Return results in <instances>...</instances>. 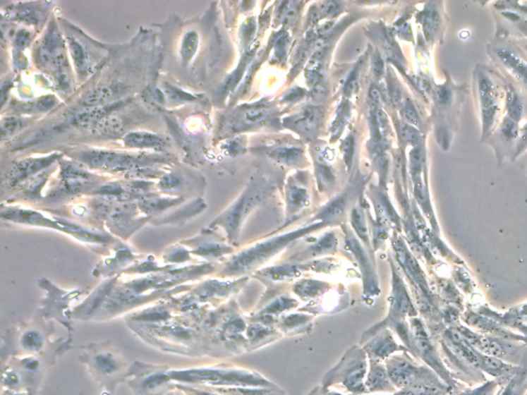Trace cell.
Returning a JSON list of instances; mask_svg holds the SVG:
<instances>
[{"label": "cell", "instance_id": "obj_1", "mask_svg": "<svg viewBox=\"0 0 527 395\" xmlns=\"http://www.w3.org/2000/svg\"><path fill=\"white\" fill-rule=\"evenodd\" d=\"M84 349L86 352L80 360L88 365L90 374L104 389L105 394L114 395L118 384L128 379L130 365L109 343L92 344Z\"/></svg>", "mask_w": 527, "mask_h": 395}, {"label": "cell", "instance_id": "obj_2", "mask_svg": "<svg viewBox=\"0 0 527 395\" xmlns=\"http://www.w3.org/2000/svg\"><path fill=\"white\" fill-rule=\"evenodd\" d=\"M66 46L57 25L52 23L35 51L38 66L51 71L58 87L65 92L71 91L73 85Z\"/></svg>", "mask_w": 527, "mask_h": 395}, {"label": "cell", "instance_id": "obj_3", "mask_svg": "<svg viewBox=\"0 0 527 395\" xmlns=\"http://www.w3.org/2000/svg\"><path fill=\"white\" fill-rule=\"evenodd\" d=\"M271 190V186L262 177L253 179L241 197L221 217H217L212 226H219L225 229L230 241H235L238 237L240 226L244 219L255 206L261 204L269 196Z\"/></svg>", "mask_w": 527, "mask_h": 395}, {"label": "cell", "instance_id": "obj_4", "mask_svg": "<svg viewBox=\"0 0 527 395\" xmlns=\"http://www.w3.org/2000/svg\"><path fill=\"white\" fill-rule=\"evenodd\" d=\"M174 382L188 386H239L255 384V378L239 370H222L217 367L169 370Z\"/></svg>", "mask_w": 527, "mask_h": 395}, {"label": "cell", "instance_id": "obj_5", "mask_svg": "<svg viewBox=\"0 0 527 395\" xmlns=\"http://www.w3.org/2000/svg\"><path fill=\"white\" fill-rule=\"evenodd\" d=\"M322 226V224L311 226L310 228L303 229V230L297 231V232L275 238V239L270 240V241L265 242V243L260 244V245L248 249V250L243 251V253H240V255L229 262L225 270H224V274L228 276H234L250 270V269L255 268V266L263 262L264 260L272 257L280 249L288 245L289 242L297 239L300 236L307 234V233L310 232L314 229L320 228Z\"/></svg>", "mask_w": 527, "mask_h": 395}, {"label": "cell", "instance_id": "obj_6", "mask_svg": "<svg viewBox=\"0 0 527 395\" xmlns=\"http://www.w3.org/2000/svg\"><path fill=\"white\" fill-rule=\"evenodd\" d=\"M491 74L487 68L481 66H477L475 73V92L479 101L483 140L490 135L493 127L497 125L501 111L499 87Z\"/></svg>", "mask_w": 527, "mask_h": 395}, {"label": "cell", "instance_id": "obj_7", "mask_svg": "<svg viewBox=\"0 0 527 395\" xmlns=\"http://www.w3.org/2000/svg\"><path fill=\"white\" fill-rule=\"evenodd\" d=\"M155 156H136L111 150H88L78 154V159L93 169L111 172H141L152 166Z\"/></svg>", "mask_w": 527, "mask_h": 395}, {"label": "cell", "instance_id": "obj_8", "mask_svg": "<svg viewBox=\"0 0 527 395\" xmlns=\"http://www.w3.org/2000/svg\"><path fill=\"white\" fill-rule=\"evenodd\" d=\"M465 96V90L463 86H456L453 84L448 76L447 82L443 85H438L434 90V100L439 120L442 121L443 126L439 130V142L444 148L445 145V123H447V131L450 138H452V132L454 131L455 125L459 123V109Z\"/></svg>", "mask_w": 527, "mask_h": 395}, {"label": "cell", "instance_id": "obj_9", "mask_svg": "<svg viewBox=\"0 0 527 395\" xmlns=\"http://www.w3.org/2000/svg\"><path fill=\"white\" fill-rule=\"evenodd\" d=\"M128 379L136 395H166L176 387L167 367L136 363L130 367Z\"/></svg>", "mask_w": 527, "mask_h": 395}, {"label": "cell", "instance_id": "obj_10", "mask_svg": "<svg viewBox=\"0 0 527 395\" xmlns=\"http://www.w3.org/2000/svg\"><path fill=\"white\" fill-rule=\"evenodd\" d=\"M274 116L273 107L269 103H255L248 107H239L237 111L231 114L226 123V129L231 133L246 131L253 128L266 125L269 120Z\"/></svg>", "mask_w": 527, "mask_h": 395}, {"label": "cell", "instance_id": "obj_11", "mask_svg": "<svg viewBox=\"0 0 527 395\" xmlns=\"http://www.w3.org/2000/svg\"><path fill=\"white\" fill-rule=\"evenodd\" d=\"M490 51L495 59L527 89V61L518 53L517 49L507 42H495Z\"/></svg>", "mask_w": 527, "mask_h": 395}, {"label": "cell", "instance_id": "obj_12", "mask_svg": "<svg viewBox=\"0 0 527 395\" xmlns=\"http://www.w3.org/2000/svg\"><path fill=\"white\" fill-rule=\"evenodd\" d=\"M61 183L57 188L59 195H76L91 188L96 181L84 167L73 163L61 164Z\"/></svg>", "mask_w": 527, "mask_h": 395}, {"label": "cell", "instance_id": "obj_13", "mask_svg": "<svg viewBox=\"0 0 527 395\" xmlns=\"http://www.w3.org/2000/svg\"><path fill=\"white\" fill-rule=\"evenodd\" d=\"M59 158L60 154H53L42 158H29L18 162L8 172L6 183L10 186H21L38 173L49 169Z\"/></svg>", "mask_w": 527, "mask_h": 395}, {"label": "cell", "instance_id": "obj_14", "mask_svg": "<svg viewBox=\"0 0 527 395\" xmlns=\"http://www.w3.org/2000/svg\"><path fill=\"white\" fill-rule=\"evenodd\" d=\"M324 121V111L317 107H308L300 114L284 120L286 127L304 138H311L320 130Z\"/></svg>", "mask_w": 527, "mask_h": 395}, {"label": "cell", "instance_id": "obj_15", "mask_svg": "<svg viewBox=\"0 0 527 395\" xmlns=\"http://www.w3.org/2000/svg\"><path fill=\"white\" fill-rule=\"evenodd\" d=\"M67 48L73 58L76 73L80 78H86L93 71L94 60L89 47L76 35H67Z\"/></svg>", "mask_w": 527, "mask_h": 395}, {"label": "cell", "instance_id": "obj_16", "mask_svg": "<svg viewBox=\"0 0 527 395\" xmlns=\"http://www.w3.org/2000/svg\"><path fill=\"white\" fill-rule=\"evenodd\" d=\"M390 379L398 387L406 388L416 381L428 377V372H423L412 363L404 359H394L389 365Z\"/></svg>", "mask_w": 527, "mask_h": 395}, {"label": "cell", "instance_id": "obj_17", "mask_svg": "<svg viewBox=\"0 0 527 395\" xmlns=\"http://www.w3.org/2000/svg\"><path fill=\"white\" fill-rule=\"evenodd\" d=\"M18 345L26 356H38L47 347V334L37 325H27L20 331Z\"/></svg>", "mask_w": 527, "mask_h": 395}, {"label": "cell", "instance_id": "obj_18", "mask_svg": "<svg viewBox=\"0 0 527 395\" xmlns=\"http://www.w3.org/2000/svg\"><path fill=\"white\" fill-rule=\"evenodd\" d=\"M417 19L423 26V33L428 42H436L443 29V17H442V11L440 10L438 4H435V2L428 4L425 10L419 13Z\"/></svg>", "mask_w": 527, "mask_h": 395}, {"label": "cell", "instance_id": "obj_19", "mask_svg": "<svg viewBox=\"0 0 527 395\" xmlns=\"http://www.w3.org/2000/svg\"><path fill=\"white\" fill-rule=\"evenodd\" d=\"M126 147L130 148H155V150H162L166 145L165 140L160 135L151 133V132L136 131L126 134L123 138Z\"/></svg>", "mask_w": 527, "mask_h": 395}, {"label": "cell", "instance_id": "obj_20", "mask_svg": "<svg viewBox=\"0 0 527 395\" xmlns=\"http://www.w3.org/2000/svg\"><path fill=\"white\" fill-rule=\"evenodd\" d=\"M449 387L432 377H425L404 389L401 395H446Z\"/></svg>", "mask_w": 527, "mask_h": 395}, {"label": "cell", "instance_id": "obj_21", "mask_svg": "<svg viewBox=\"0 0 527 395\" xmlns=\"http://www.w3.org/2000/svg\"><path fill=\"white\" fill-rule=\"evenodd\" d=\"M121 93L119 86H100L90 91L83 104L85 107H100L111 104V101Z\"/></svg>", "mask_w": 527, "mask_h": 395}, {"label": "cell", "instance_id": "obj_22", "mask_svg": "<svg viewBox=\"0 0 527 395\" xmlns=\"http://www.w3.org/2000/svg\"><path fill=\"white\" fill-rule=\"evenodd\" d=\"M351 190H347L340 196L336 197L333 201L320 211V215L316 219H322V221L332 222L339 221L344 217L345 211L349 207V200H351Z\"/></svg>", "mask_w": 527, "mask_h": 395}, {"label": "cell", "instance_id": "obj_23", "mask_svg": "<svg viewBox=\"0 0 527 395\" xmlns=\"http://www.w3.org/2000/svg\"><path fill=\"white\" fill-rule=\"evenodd\" d=\"M286 203L288 215H296L309 203V194L304 186L297 183H289L286 186Z\"/></svg>", "mask_w": 527, "mask_h": 395}, {"label": "cell", "instance_id": "obj_24", "mask_svg": "<svg viewBox=\"0 0 527 395\" xmlns=\"http://www.w3.org/2000/svg\"><path fill=\"white\" fill-rule=\"evenodd\" d=\"M267 154H268L269 158L277 161V163L288 166L299 165L304 160L303 150L300 147H293V145H284V147L271 148Z\"/></svg>", "mask_w": 527, "mask_h": 395}, {"label": "cell", "instance_id": "obj_25", "mask_svg": "<svg viewBox=\"0 0 527 395\" xmlns=\"http://www.w3.org/2000/svg\"><path fill=\"white\" fill-rule=\"evenodd\" d=\"M506 109L508 118L517 123L522 120L526 111L523 98L518 93L517 89L511 84H507L506 86Z\"/></svg>", "mask_w": 527, "mask_h": 395}, {"label": "cell", "instance_id": "obj_26", "mask_svg": "<svg viewBox=\"0 0 527 395\" xmlns=\"http://www.w3.org/2000/svg\"><path fill=\"white\" fill-rule=\"evenodd\" d=\"M124 121L118 116H114L113 114L105 116L99 122L93 126V130L100 135L116 138L122 135L124 132Z\"/></svg>", "mask_w": 527, "mask_h": 395}, {"label": "cell", "instance_id": "obj_27", "mask_svg": "<svg viewBox=\"0 0 527 395\" xmlns=\"http://www.w3.org/2000/svg\"><path fill=\"white\" fill-rule=\"evenodd\" d=\"M519 134L518 123L506 116L497 131V143L501 147H512L514 143H517Z\"/></svg>", "mask_w": 527, "mask_h": 395}, {"label": "cell", "instance_id": "obj_28", "mask_svg": "<svg viewBox=\"0 0 527 395\" xmlns=\"http://www.w3.org/2000/svg\"><path fill=\"white\" fill-rule=\"evenodd\" d=\"M199 44H200V37L197 31L190 30L183 35L179 51H181V57L185 64L192 61L198 51Z\"/></svg>", "mask_w": 527, "mask_h": 395}, {"label": "cell", "instance_id": "obj_29", "mask_svg": "<svg viewBox=\"0 0 527 395\" xmlns=\"http://www.w3.org/2000/svg\"><path fill=\"white\" fill-rule=\"evenodd\" d=\"M193 255H199V257H205V259H217V257H222V255L230 253V249L228 247L219 245V244L214 243H203L198 244V245H193L192 250H190Z\"/></svg>", "mask_w": 527, "mask_h": 395}, {"label": "cell", "instance_id": "obj_30", "mask_svg": "<svg viewBox=\"0 0 527 395\" xmlns=\"http://www.w3.org/2000/svg\"><path fill=\"white\" fill-rule=\"evenodd\" d=\"M253 53H248L244 55L243 59L240 62L239 66L237 67L236 71H234L231 75H229L226 78L224 84L222 85L221 92L223 94L228 93L233 87H236L240 80H241L242 75H243L244 71H246V67H248V63H250L251 58H253Z\"/></svg>", "mask_w": 527, "mask_h": 395}, {"label": "cell", "instance_id": "obj_31", "mask_svg": "<svg viewBox=\"0 0 527 395\" xmlns=\"http://www.w3.org/2000/svg\"><path fill=\"white\" fill-rule=\"evenodd\" d=\"M396 343L394 342L392 336L387 334V336H380V339L374 341V342L369 346V350L370 352L377 356V358H387V356H389V353H392V352L396 350Z\"/></svg>", "mask_w": 527, "mask_h": 395}, {"label": "cell", "instance_id": "obj_32", "mask_svg": "<svg viewBox=\"0 0 527 395\" xmlns=\"http://www.w3.org/2000/svg\"><path fill=\"white\" fill-rule=\"evenodd\" d=\"M179 199H160V198H149V199H145L140 205L143 210L145 213H158L161 212L166 208L170 207V206L174 205Z\"/></svg>", "mask_w": 527, "mask_h": 395}, {"label": "cell", "instance_id": "obj_33", "mask_svg": "<svg viewBox=\"0 0 527 395\" xmlns=\"http://www.w3.org/2000/svg\"><path fill=\"white\" fill-rule=\"evenodd\" d=\"M164 262L168 265H178L192 260L190 249L183 246H174L164 253Z\"/></svg>", "mask_w": 527, "mask_h": 395}, {"label": "cell", "instance_id": "obj_34", "mask_svg": "<svg viewBox=\"0 0 527 395\" xmlns=\"http://www.w3.org/2000/svg\"><path fill=\"white\" fill-rule=\"evenodd\" d=\"M527 391V375L517 374L512 377L508 385L499 395H526Z\"/></svg>", "mask_w": 527, "mask_h": 395}, {"label": "cell", "instance_id": "obj_35", "mask_svg": "<svg viewBox=\"0 0 527 395\" xmlns=\"http://www.w3.org/2000/svg\"><path fill=\"white\" fill-rule=\"evenodd\" d=\"M367 384L372 390H385L387 389V387H389L387 372L381 367H375V369L372 370Z\"/></svg>", "mask_w": 527, "mask_h": 395}, {"label": "cell", "instance_id": "obj_36", "mask_svg": "<svg viewBox=\"0 0 527 395\" xmlns=\"http://www.w3.org/2000/svg\"><path fill=\"white\" fill-rule=\"evenodd\" d=\"M401 114H402L404 120L407 122L408 125L413 126V127L420 125V116H419L418 111H417L411 99L406 98L403 101L402 105H401Z\"/></svg>", "mask_w": 527, "mask_h": 395}, {"label": "cell", "instance_id": "obj_37", "mask_svg": "<svg viewBox=\"0 0 527 395\" xmlns=\"http://www.w3.org/2000/svg\"><path fill=\"white\" fill-rule=\"evenodd\" d=\"M480 367H483L484 370H487L488 372L495 375V376H499V375H504L510 372V369L504 363H502L497 358H493V356L482 358L481 361H480Z\"/></svg>", "mask_w": 527, "mask_h": 395}, {"label": "cell", "instance_id": "obj_38", "mask_svg": "<svg viewBox=\"0 0 527 395\" xmlns=\"http://www.w3.org/2000/svg\"><path fill=\"white\" fill-rule=\"evenodd\" d=\"M316 175H317L318 183L322 188H329L335 183V174H334L333 169L327 165L326 162L318 164L316 168Z\"/></svg>", "mask_w": 527, "mask_h": 395}, {"label": "cell", "instance_id": "obj_39", "mask_svg": "<svg viewBox=\"0 0 527 395\" xmlns=\"http://www.w3.org/2000/svg\"><path fill=\"white\" fill-rule=\"evenodd\" d=\"M26 125L25 121L18 116H10L2 120L1 136L2 139L15 134Z\"/></svg>", "mask_w": 527, "mask_h": 395}, {"label": "cell", "instance_id": "obj_40", "mask_svg": "<svg viewBox=\"0 0 527 395\" xmlns=\"http://www.w3.org/2000/svg\"><path fill=\"white\" fill-rule=\"evenodd\" d=\"M401 137L407 145H412L414 147H420L421 134L413 126L405 123L401 129Z\"/></svg>", "mask_w": 527, "mask_h": 395}, {"label": "cell", "instance_id": "obj_41", "mask_svg": "<svg viewBox=\"0 0 527 395\" xmlns=\"http://www.w3.org/2000/svg\"><path fill=\"white\" fill-rule=\"evenodd\" d=\"M351 224L358 235L363 239L367 240V224H365V213L361 208L356 207L351 212Z\"/></svg>", "mask_w": 527, "mask_h": 395}, {"label": "cell", "instance_id": "obj_42", "mask_svg": "<svg viewBox=\"0 0 527 395\" xmlns=\"http://www.w3.org/2000/svg\"><path fill=\"white\" fill-rule=\"evenodd\" d=\"M354 147H356V140L352 135L347 136L341 143V152H343L344 162L346 164L347 169H351L352 161H353Z\"/></svg>", "mask_w": 527, "mask_h": 395}, {"label": "cell", "instance_id": "obj_43", "mask_svg": "<svg viewBox=\"0 0 527 395\" xmlns=\"http://www.w3.org/2000/svg\"><path fill=\"white\" fill-rule=\"evenodd\" d=\"M361 69H362V61L360 62V64L356 65L353 71L349 74L344 87L345 95L351 96L352 94L358 91Z\"/></svg>", "mask_w": 527, "mask_h": 395}, {"label": "cell", "instance_id": "obj_44", "mask_svg": "<svg viewBox=\"0 0 527 395\" xmlns=\"http://www.w3.org/2000/svg\"><path fill=\"white\" fill-rule=\"evenodd\" d=\"M183 185V178L176 173L164 175L161 181H159L158 188L163 190H177L179 186Z\"/></svg>", "mask_w": 527, "mask_h": 395}, {"label": "cell", "instance_id": "obj_45", "mask_svg": "<svg viewBox=\"0 0 527 395\" xmlns=\"http://www.w3.org/2000/svg\"><path fill=\"white\" fill-rule=\"evenodd\" d=\"M38 8H21L18 13V19L31 25H37L42 20V13H38Z\"/></svg>", "mask_w": 527, "mask_h": 395}, {"label": "cell", "instance_id": "obj_46", "mask_svg": "<svg viewBox=\"0 0 527 395\" xmlns=\"http://www.w3.org/2000/svg\"><path fill=\"white\" fill-rule=\"evenodd\" d=\"M165 93L167 94L168 98L172 101H178V102H185V101L195 100V97L190 94L186 93L183 90L177 89L176 87L166 85Z\"/></svg>", "mask_w": 527, "mask_h": 395}, {"label": "cell", "instance_id": "obj_47", "mask_svg": "<svg viewBox=\"0 0 527 395\" xmlns=\"http://www.w3.org/2000/svg\"><path fill=\"white\" fill-rule=\"evenodd\" d=\"M32 40V35L25 29H21V30L16 32L15 38H13V47L18 51H22L27 48Z\"/></svg>", "mask_w": 527, "mask_h": 395}, {"label": "cell", "instance_id": "obj_48", "mask_svg": "<svg viewBox=\"0 0 527 395\" xmlns=\"http://www.w3.org/2000/svg\"><path fill=\"white\" fill-rule=\"evenodd\" d=\"M371 67L372 73H373L377 80L384 75V61H383L382 56L380 55L378 51H374L373 55H372Z\"/></svg>", "mask_w": 527, "mask_h": 395}, {"label": "cell", "instance_id": "obj_49", "mask_svg": "<svg viewBox=\"0 0 527 395\" xmlns=\"http://www.w3.org/2000/svg\"><path fill=\"white\" fill-rule=\"evenodd\" d=\"M225 150L230 156L236 157L238 154H243L246 145H244V141H242L241 138L233 139V140L228 141L226 143Z\"/></svg>", "mask_w": 527, "mask_h": 395}, {"label": "cell", "instance_id": "obj_50", "mask_svg": "<svg viewBox=\"0 0 527 395\" xmlns=\"http://www.w3.org/2000/svg\"><path fill=\"white\" fill-rule=\"evenodd\" d=\"M289 38L288 35H281L277 38L275 44V55L277 56L278 60H284L288 51Z\"/></svg>", "mask_w": 527, "mask_h": 395}, {"label": "cell", "instance_id": "obj_51", "mask_svg": "<svg viewBox=\"0 0 527 395\" xmlns=\"http://www.w3.org/2000/svg\"><path fill=\"white\" fill-rule=\"evenodd\" d=\"M495 389V383L490 382L484 384V385L480 386V387L474 388V389L466 390V391L459 392V394L454 395H491Z\"/></svg>", "mask_w": 527, "mask_h": 395}, {"label": "cell", "instance_id": "obj_52", "mask_svg": "<svg viewBox=\"0 0 527 395\" xmlns=\"http://www.w3.org/2000/svg\"><path fill=\"white\" fill-rule=\"evenodd\" d=\"M57 104V100L54 96H46L40 98L37 102V109L40 111H48Z\"/></svg>", "mask_w": 527, "mask_h": 395}, {"label": "cell", "instance_id": "obj_53", "mask_svg": "<svg viewBox=\"0 0 527 395\" xmlns=\"http://www.w3.org/2000/svg\"><path fill=\"white\" fill-rule=\"evenodd\" d=\"M306 95V92L302 87H293L284 98V102H298Z\"/></svg>", "mask_w": 527, "mask_h": 395}, {"label": "cell", "instance_id": "obj_54", "mask_svg": "<svg viewBox=\"0 0 527 395\" xmlns=\"http://www.w3.org/2000/svg\"><path fill=\"white\" fill-rule=\"evenodd\" d=\"M527 147V123L522 128L520 131L519 138H518L517 143H516V156L521 154L522 152L526 150Z\"/></svg>", "mask_w": 527, "mask_h": 395}, {"label": "cell", "instance_id": "obj_55", "mask_svg": "<svg viewBox=\"0 0 527 395\" xmlns=\"http://www.w3.org/2000/svg\"><path fill=\"white\" fill-rule=\"evenodd\" d=\"M2 395H35V394H29V392L11 391V390L4 389V391H2Z\"/></svg>", "mask_w": 527, "mask_h": 395}, {"label": "cell", "instance_id": "obj_56", "mask_svg": "<svg viewBox=\"0 0 527 395\" xmlns=\"http://www.w3.org/2000/svg\"><path fill=\"white\" fill-rule=\"evenodd\" d=\"M519 8L518 10H520V12L526 13L527 15V4L526 6H521V4H519Z\"/></svg>", "mask_w": 527, "mask_h": 395}, {"label": "cell", "instance_id": "obj_57", "mask_svg": "<svg viewBox=\"0 0 527 395\" xmlns=\"http://www.w3.org/2000/svg\"><path fill=\"white\" fill-rule=\"evenodd\" d=\"M329 395H340V394H329Z\"/></svg>", "mask_w": 527, "mask_h": 395}]
</instances>
